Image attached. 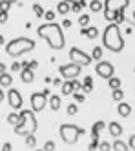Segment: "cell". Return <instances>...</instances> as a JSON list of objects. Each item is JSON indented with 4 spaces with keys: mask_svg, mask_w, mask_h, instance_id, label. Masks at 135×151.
<instances>
[{
    "mask_svg": "<svg viewBox=\"0 0 135 151\" xmlns=\"http://www.w3.org/2000/svg\"><path fill=\"white\" fill-rule=\"evenodd\" d=\"M70 58H71V62H75V64H78V66H89L91 64V55H88V53H84L82 49H78V47H71L70 49Z\"/></svg>",
    "mask_w": 135,
    "mask_h": 151,
    "instance_id": "52a82bcc",
    "label": "cell"
},
{
    "mask_svg": "<svg viewBox=\"0 0 135 151\" xmlns=\"http://www.w3.org/2000/svg\"><path fill=\"white\" fill-rule=\"evenodd\" d=\"M81 33H82L84 37H88L89 40H93V38H97V37H99V29H97V27H93V26H91V27L86 26V27H82V29H81Z\"/></svg>",
    "mask_w": 135,
    "mask_h": 151,
    "instance_id": "7c38bea8",
    "label": "cell"
},
{
    "mask_svg": "<svg viewBox=\"0 0 135 151\" xmlns=\"http://www.w3.org/2000/svg\"><path fill=\"white\" fill-rule=\"evenodd\" d=\"M89 9H91L93 13H99V11H102V9H104V4L100 2V0H93V2L89 4Z\"/></svg>",
    "mask_w": 135,
    "mask_h": 151,
    "instance_id": "7402d4cb",
    "label": "cell"
},
{
    "mask_svg": "<svg viewBox=\"0 0 135 151\" xmlns=\"http://www.w3.org/2000/svg\"><path fill=\"white\" fill-rule=\"evenodd\" d=\"M99 146H100L99 137H93V138H91V142L88 144V149H89V151H95V149H99Z\"/></svg>",
    "mask_w": 135,
    "mask_h": 151,
    "instance_id": "83f0119b",
    "label": "cell"
},
{
    "mask_svg": "<svg viewBox=\"0 0 135 151\" xmlns=\"http://www.w3.org/2000/svg\"><path fill=\"white\" fill-rule=\"evenodd\" d=\"M68 2H70V4H73V2H81V0H68Z\"/></svg>",
    "mask_w": 135,
    "mask_h": 151,
    "instance_id": "7dc6e473",
    "label": "cell"
},
{
    "mask_svg": "<svg viewBox=\"0 0 135 151\" xmlns=\"http://www.w3.org/2000/svg\"><path fill=\"white\" fill-rule=\"evenodd\" d=\"M15 2H18V0H11V4H15Z\"/></svg>",
    "mask_w": 135,
    "mask_h": 151,
    "instance_id": "681fc988",
    "label": "cell"
},
{
    "mask_svg": "<svg viewBox=\"0 0 135 151\" xmlns=\"http://www.w3.org/2000/svg\"><path fill=\"white\" fill-rule=\"evenodd\" d=\"M117 111H119V115H120V116H130V115H131V106H130V104H126V102H119Z\"/></svg>",
    "mask_w": 135,
    "mask_h": 151,
    "instance_id": "e0dca14e",
    "label": "cell"
},
{
    "mask_svg": "<svg viewBox=\"0 0 135 151\" xmlns=\"http://www.w3.org/2000/svg\"><path fill=\"white\" fill-rule=\"evenodd\" d=\"M37 68H38V62L37 60H31L29 62V69H37Z\"/></svg>",
    "mask_w": 135,
    "mask_h": 151,
    "instance_id": "ab89813d",
    "label": "cell"
},
{
    "mask_svg": "<svg viewBox=\"0 0 135 151\" xmlns=\"http://www.w3.org/2000/svg\"><path fill=\"white\" fill-rule=\"evenodd\" d=\"M20 120H22V115H17V113H9V115H7V122H9L11 126H17Z\"/></svg>",
    "mask_w": 135,
    "mask_h": 151,
    "instance_id": "603a6c76",
    "label": "cell"
},
{
    "mask_svg": "<svg viewBox=\"0 0 135 151\" xmlns=\"http://www.w3.org/2000/svg\"><path fill=\"white\" fill-rule=\"evenodd\" d=\"M37 33L40 38H44L48 42V46L51 49H62L66 40H64V33H62V26L55 24V22H49V24H42Z\"/></svg>",
    "mask_w": 135,
    "mask_h": 151,
    "instance_id": "6da1fadb",
    "label": "cell"
},
{
    "mask_svg": "<svg viewBox=\"0 0 135 151\" xmlns=\"http://www.w3.org/2000/svg\"><path fill=\"white\" fill-rule=\"evenodd\" d=\"M99 149H100V151H110V149H113V146H111L110 142H100Z\"/></svg>",
    "mask_w": 135,
    "mask_h": 151,
    "instance_id": "836d02e7",
    "label": "cell"
},
{
    "mask_svg": "<svg viewBox=\"0 0 135 151\" xmlns=\"http://www.w3.org/2000/svg\"><path fill=\"white\" fill-rule=\"evenodd\" d=\"M102 44L106 49L113 51V53H119L124 49V38L120 37V29H119V24L117 22H111L102 33Z\"/></svg>",
    "mask_w": 135,
    "mask_h": 151,
    "instance_id": "7a4b0ae2",
    "label": "cell"
},
{
    "mask_svg": "<svg viewBox=\"0 0 135 151\" xmlns=\"http://www.w3.org/2000/svg\"><path fill=\"white\" fill-rule=\"evenodd\" d=\"M11 71H22V64L13 62V66H11Z\"/></svg>",
    "mask_w": 135,
    "mask_h": 151,
    "instance_id": "74e56055",
    "label": "cell"
},
{
    "mask_svg": "<svg viewBox=\"0 0 135 151\" xmlns=\"http://www.w3.org/2000/svg\"><path fill=\"white\" fill-rule=\"evenodd\" d=\"M70 11H71V4L68 2V0H62V2L57 4V13L59 15H68Z\"/></svg>",
    "mask_w": 135,
    "mask_h": 151,
    "instance_id": "2e32d148",
    "label": "cell"
},
{
    "mask_svg": "<svg viewBox=\"0 0 135 151\" xmlns=\"http://www.w3.org/2000/svg\"><path fill=\"white\" fill-rule=\"evenodd\" d=\"M60 96L59 95H49V107H51V109L53 111H59L60 109Z\"/></svg>",
    "mask_w": 135,
    "mask_h": 151,
    "instance_id": "ac0fdd59",
    "label": "cell"
},
{
    "mask_svg": "<svg viewBox=\"0 0 135 151\" xmlns=\"http://www.w3.org/2000/svg\"><path fill=\"white\" fill-rule=\"evenodd\" d=\"M13 84V78H11L9 73H0V88H9Z\"/></svg>",
    "mask_w": 135,
    "mask_h": 151,
    "instance_id": "d6986e66",
    "label": "cell"
},
{
    "mask_svg": "<svg viewBox=\"0 0 135 151\" xmlns=\"http://www.w3.org/2000/svg\"><path fill=\"white\" fill-rule=\"evenodd\" d=\"M91 58H93V60H100V58H102V47H93Z\"/></svg>",
    "mask_w": 135,
    "mask_h": 151,
    "instance_id": "f546056e",
    "label": "cell"
},
{
    "mask_svg": "<svg viewBox=\"0 0 135 151\" xmlns=\"http://www.w3.org/2000/svg\"><path fill=\"white\" fill-rule=\"evenodd\" d=\"M0 73H6V64L0 62Z\"/></svg>",
    "mask_w": 135,
    "mask_h": 151,
    "instance_id": "f6af8a7d",
    "label": "cell"
},
{
    "mask_svg": "<svg viewBox=\"0 0 135 151\" xmlns=\"http://www.w3.org/2000/svg\"><path fill=\"white\" fill-rule=\"evenodd\" d=\"M4 44V37H0V46H2Z\"/></svg>",
    "mask_w": 135,
    "mask_h": 151,
    "instance_id": "c3c4849f",
    "label": "cell"
},
{
    "mask_svg": "<svg viewBox=\"0 0 135 151\" xmlns=\"http://www.w3.org/2000/svg\"><path fill=\"white\" fill-rule=\"evenodd\" d=\"M33 13H35V17H44L46 15V11L42 9L40 4H33Z\"/></svg>",
    "mask_w": 135,
    "mask_h": 151,
    "instance_id": "f1b7e54d",
    "label": "cell"
},
{
    "mask_svg": "<svg viewBox=\"0 0 135 151\" xmlns=\"http://www.w3.org/2000/svg\"><path fill=\"white\" fill-rule=\"evenodd\" d=\"M26 146L28 147H35L37 146V138H35V133H31L26 137Z\"/></svg>",
    "mask_w": 135,
    "mask_h": 151,
    "instance_id": "484cf974",
    "label": "cell"
},
{
    "mask_svg": "<svg viewBox=\"0 0 135 151\" xmlns=\"http://www.w3.org/2000/svg\"><path fill=\"white\" fill-rule=\"evenodd\" d=\"M2 151H11V144H9V142H6V144H4V147H2Z\"/></svg>",
    "mask_w": 135,
    "mask_h": 151,
    "instance_id": "b9f144b4",
    "label": "cell"
},
{
    "mask_svg": "<svg viewBox=\"0 0 135 151\" xmlns=\"http://www.w3.org/2000/svg\"><path fill=\"white\" fill-rule=\"evenodd\" d=\"M44 151H55V142H51V140H48V142L44 144Z\"/></svg>",
    "mask_w": 135,
    "mask_h": 151,
    "instance_id": "e575fe53",
    "label": "cell"
},
{
    "mask_svg": "<svg viewBox=\"0 0 135 151\" xmlns=\"http://www.w3.org/2000/svg\"><path fill=\"white\" fill-rule=\"evenodd\" d=\"M62 95H73L75 93V78L73 80H66V82H62Z\"/></svg>",
    "mask_w": 135,
    "mask_h": 151,
    "instance_id": "4fadbf2b",
    "label": "cell"
},
{
    "mask_svg": "<svg viewBox=\"0 0 135 151\" xmlns=\"http://www.w3.org/2000/svg\"><path fill=\"white\" fill-rule=\"evenodd\" d=\"M7 100H9V106H11V107L18 109V107L22 106V95H20L17 89H9V91H7Z\"/></svg>",
    "mask_w": 135,
    "mask_h": 151,
    "instance_id": "8fae6325",
    "label": "cell"
},
{
    "mask_svg": "<svg viewBox=\"0 0 135 151\" xmlns=\"http://www.w3.org/2000/svg\"><path fill=\"white\" fill-rule=\"evenodd\" d=\"M59 135H60V138H62L64 144L73 146L77 142V138L81 137V135H84V129L78 127V126H75V124H62L59 127Z\"/></svg>",
    "mask_w": 135,
    "mask_h": 151,
    "instance_id": "8992f818",
    "label": "cell"
},
{
    "mask_svg": "<svg viewBox=\"0 0 135 151\" xmlns=\"http://www.w3.org/2000/svg\"><path fill=\"white\" fill-rule=\"evenodd\" d=\"M62 26H64V27H70V26H71V20H64Z\"/></svg>",
    "mask_w": 135,
    "mask_h": 151,
    "instance_id": "7bdbcfd3",
    "label": "cell"
},
{
    "mask_svg": "<svg viewBox=\"0 0 135 151\" xmlns=\"http://www.w3.org/2000/svg\"><path fill=\"white\" fill-rule=\"evenodd\" d=\"M48 96L49 95H46V93H31V109L33 111H42L44 107H46V104H48Z\"/></svg>",
    "mask_w": 135,
    "mask_h": 151,
    "instance_id": "9c48e42d",
    "label": "cell"
},
{
    "mask_svg": "<svg viewBox=\"0 0 135 151\" xmlns=\"http://www.w3.org/2000/svg\"><path fill=\"white\" fill-rule=\"evenodd\" d=\"M108 131H110V135H113L115 138H119V137L122 135V126H120L119 122H110Z\"/></svg>",
    "mask_w": 135,
    "mask_h": 151,
    "instance_id": "5bb4252c",
    "label": "cell"
},
{
    "mask_svg": "<svg viewBox=\"0 0 135 151\" xmlns=\"http://www.w3.org/2000/svg\"><path fill=\"white\" fill-rule=\"evenodd\" d=\"M95 71H97V75H99L100 78H106V80H110L111 77H113V73H115L113 64H110V62H100V60H99V64H97Z\"/></svg>",
    "mask_w": 135,
    "mask_h": 151,
    "instance_id": "30bf717a",
    "label": "cell"
},
{
    "mask_svg": "<svg viewBox=\"0 0 135 151\" xmlns=\"http://www.w3.org/2000/svg\"><path fill=\"white\" fill-rule=\"evenodd\" d=\"M108 86L111 89H119L120 88V78H117V77H111L110 80H108Z\"/></svg>",
    "mask_w": 135,
    "mask_h": 151,
    "instance_id": "d4e9b609",
    "label": "cell"
},
{
    "mask_svg": "<svg viewBox=\"0 0 135 151\" xmlns=\"http://www.w3.org/2000/svg\"><path fill=\"white\" fill-rule=\"evenodd\" d=\"M66 111H68V115H70V116H75V115H77V111H78V107H77V104H70Z\"/></svg>",
    "mask_w": 135,
    "mask_h": 151,
    "instance_id": "1f68e13d",
    "label": "cell"
},
{
    "mask_svg": "<svg viewBox=\"0 0 135 151\" xmlns=\"http://www.w3.org/2000/svg\"><path fill=\"white\" fill-rule=\"evenodd\" d=\"M104 127H106V124H104V122H100V120H99V122H95V124H93V127H91V137H99V133L102 131Z\"/></svg>",
    "mask_w": 135,
    "mask_h": 151,
    "instance_id": "ffe728a7",
    "label": "cell"
},
{
    "mask_svg": "<svg viewBox=\"0 0 135 151\" xmlns=\"http://www.w3.org/2000/svg\"><path fill=\"white\" fill-rule=\"evenodd\" d=\"M111 96H113V100L115 102H122L124 100V93H122V89H113V93H111Z\"/></svg>",
    "mask_w": 135,
    "mask_h": 151,
    "instance_id": "cb8c5ba5",
    "label": "cell"
},
{
    "mask_svg": "<svg viewBox=\"0 0 135 151\" xmlns=\"http://www.w3.org/2000/svg\"><path fill=\"white\" fill-rule=\"evenodd\" d=\"M111 146H113V149H115V151H128V149H130V146H128V144H124L120 138H117Z\"/></svg>",
    "mask_w": 135,
    "mask_h": 151,
    "instance_id": "44dd1931",
    "label": "cell"
},
{
    "mask_svg": "<svg viewBox=\"0 0 135 151\" xmlns=\"http://www.w3.org/2000/svg\"><path fill=\"white\" fill-rule=\"evenodd\" d=\"M20 115H22V120H20L17 126H13L15 135L28 137V135H31V133H35V131H37V118H35V115H33V111L24 109Z\"/></svg>",
    "mask_w": 135,
    "mask_h": 151,
    "instance_id": "277c9868",
    "label": "cell"
},
{
    "mask_svg": "<svg viewBox=\"0 0 135 151\" xmlns=\"http://www.w3.org/2000/svg\"><path fill=\"white\" fill-rule=\"evenodd\" d=\"M37 151H44V149H37Z\"/></svg>",
    "mask_w": 135,
    "mask_h": 151,
    "instance_id": "816d5d0a",
    "label": "cell"
},
{
    "mask_svg": "<svg viewBox=\"0 0 135 151\" xmlns=\"http://www.w3.org/2000/svg\"><path fill=\"white\" fill-rule=\"evenodd\" d=\"M20 80L24 84H29L35 80V73H33V69H22L20 71Z\"/></svg>",
    "mask_w": 135,
    "mask_h": 151,
    "instance_id": "9a60e30c",
    "label": "cell"
},
{
    "mask_svg": "<svg viewBox=\"0 0 135 151\" xmlns=\"http://www.w3.org/2000/svg\"><path fill=\"white\" fill-rule=\"evenodd\" d=\"M11 7V0H0V13H7Z\"/></svg>",
    "mask_w": 135,
    "mask_h": 151,
    "instance_id": "4316f807",
    "label": "cell"
},
{
    "mask_svg": "<svg viewBox=\"0 0 135 151\" xmlns=\"http://www.w3.org/2000/svg\"><path fill=\"white\" fill-rule=\"evenodd\" d=\"M44 18H46L48 22H53V18H55V13H53V11H46V15H44Z\"/></svg>",
    "mask_w": 135,
    "mask_h": 151,
    "instance_id": "8d00e7d4",
    "label": "cell"
},
{
    "mask_svg": "<svg viewBox=\"0 0 135 151\" xmlns=\"http://www.w3.org/2000/svg\"><path fill=\"white\" fill-rule=\"evenodd\" d=\"M0 22H7V13H0Z\"/></svg>",
    "mask_w": 135,
    "mask_h": 151,
    "instance_id": "60d3db41",
    "label": "cell"
},
{
    "mask_svg": "<svg viewBox=\"0 0 135 151\" xmlns=\"http://www.w3.org/2000/svg\"><path fill=\"white\" fill-rule=\"evenodd\" d=\"M73 96H75L77 104H82V102L86 100V99H84V95H82V93H78V91H77V93H73Z\"/></svg>",
    "mask_w": 135,
    "mask_h": 151,
    "instance_id": "d590c367",
    "label": "cell"
},
{
    "mask_svg": "<svg viewBox=\"0 0 135 151\" xmlns=\"http://www.w3.org/2000/svg\"><path fill=\"white\" fill-rule=\"evenodd\" d=\"M33 47H35V42H33L31 38H26V37H18V38H13L11 42H7L6 46V53L9 57H20L24 55V53L31 51Z\"/></svg>",
    "mask_w": 135,
    "mask_h": 151,
    "instance_id": "5b68a950",
    "label": "cell"
},
{
    "mask_svg": "<svg viewBox=\"0 0 135 151\" xmlns=\"http://www.w3.org/2000/svg\"><path fill=\"white\" fill-rule=\"evenodd\" d=\"M78 26H82V27L89 26V15H81L78 17Z\"/></svg>",
    "mask_w": 135,
    "mask_h": 151,
    "instance_id": "4dcf8cb0",
    "label": "cell"
},
{
    "mask_svg": "<svg viewBox=\"0 0 135 151\" xmlns=\"http://www.w3.org/2000/svg\"><path fill=\"white\" fill-rule=\"evenodd\" d=\"M82 7H84V6H82L81 2H73V4H71V11H73V13H81Z\"/></svg>",
    "mask_w": 135,
    "mask_h": 151,
    "instance_id": "d6a6232c",
    "label": "cell"
},
{
    "mask_svg": "<svg viewBox=\"0 0 135 151\" xmlns=\"http://www.w3.org/2000/svg\"><path fill=\"white\" fill-rule=\"evenodd\" d=\"M133 20H135V13H133Z\"/></svg>",
    "mask_w": 135,
    "mask_h": 151,
    "instance_id": "f907efd6",
    "label": "cell"
},
{
    "mask_svg": "<svg viewBox=\"0 0 135 151\" xmlns=\"http://www.w3.org/2000/svg\"><path fill=\"white\" fill-rule=\"evenodd\" d=\"M53 84H55V86H60L62 80H60V78H53Z\"/></svg>",
    "mask_w": 135,
    "mask_h": 151,
    "instance_id": "ee69618b",
    "label": "cell"
},
{
    "mask_svg": "<svg viewBox=\"0 0 135 151\" xmlns=\"http://www.w3.org/2000/svg\"><path fill=\"white\" fill-rule=\"evenodd\" d=\"M4 100V91H2V88H0V102Z\"/></svg>",
    "mask_w": 135,
    "mask_h": 151,
    "instance_id": "bcb514c9",
    "label": "cell"
},
{
    "mask_svg": "<svg viewBox=\"0 0 135 151\" xmlns=\"http://www.w3.org/2000/svg\"><path fill=\"white\" fill-rule=\"evenodd\" d=\"M130 6V0H106L104 2V18L110 22H124V9Z\"/></svg>",
    "mask_w": 135,
    "mask_h": 151,
    "instance_id": "3957f363",
    "label": "cell"
},
{
    "mask_svg": "<svg viewBox=\"0 0 135 151\" xmlns=\"http://www.w3.org/2000/svg\"><path fill=\"white\" fill-rule=\"evenodd\" d=\"M81 69H82V66H78V64H75V62H71V64H64V66L59 68V71H60V75H62V78H66V80H73V78H77L78 75H81Z\"/></svg>",
    "mask_w": 135,
    "mask_h": 151,
    "instance_id": "ba28073f",
    "label": "cell"
},
{
    "mask_svg": "<svg viewBox=\"0 0 135 151\" xmlns=\"http://www.w3.org/2000/svg\"><path fill=\"white\" fill-rule=\"evenodd\" d=\"M128 146L135 151V135H131V138H130V142H128Z\"/></svg>",
    "mask_w": 135,
    "mask_h": 151,
    "instance_id": "f35d334b",
    "label": "cell"
}]
</instances>
